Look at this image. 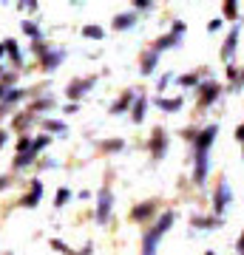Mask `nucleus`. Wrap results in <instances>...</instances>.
<instances>
[{
  "label": "nucleus",
  "mask_w": 244,
  "mask_h": 255,
  "mask_svg": "<svg viewBox=\"0 0 244 255\" xmlns=\"http://www.w3.org/2000/svg\"><path fill=\"white\" fill-rule=\"evenodd\" d=\"M173 221H176V213H173V210H165L162 219L142 236V255H156V244H159L165 238V233L173 227Z\"/></svg>",
  "instance_id": "nucleus-1"
},
{
  "label": "nucleus",
  "mask_w": 244,
  "mask_h": 255,
  "mask_svg": "<svg viewBox=\"0 0 244 255\" xmlns=\"http://www.w3.org/2000/svg\"><path fill=\"white\" fill-rule=\"evenodd\" d=\"M111 210H114V193H111V187H100V193H97L94 221H97V224H105V221L111 219Z\"/></svg>",
  "instance_id": "nucleus-2"
},
{
  "label": "nucleus",
  "mask_w": 244,
  "mask_h": 255,
  "mask_svg": "<svg viewBox=\"0 0 244 255\" xmlns=\"http://www.w3.org/2000/svg\"><path fill=\"white\" fill-rule=\"evenodd\" d=\"M216 136H219V125H208L205 130L196 133V139H193V150H196V153H210V147H213Z\"/></svg>",
  "instance_id": "nucleus-3"
},
{
  "label": "nucleus",
  "mask_w": 244,
  "mask_h": 255,
  "mask_svg": "<svg viewBox=\"0 0 244 255\" xmlns=\"http://www.w3.org/2000/svg\"><path fill=\"white\" fill-rule=\"evenodd\" d=\"M233 201V190H230V182L227 179H222L219 182V187H216V196H213V213L216 216H222L227 210V204Z\"/></svg>",
  "instance_id": "nucleus-4"
},
{
  "label": "nucleus",
  "mask_w": 244,
  "mask_h": 255,
  "mask_svg": "<svg viewBox=\"0 0 244 255\" xmlns=\"http://www.w3.org/2000/svg\"><path fill=\"white\" fill-rule=\"evenodd\" d=\"M239 34H242V26H239V23H233V26H230V34L225 37V46H222V60H225V63H230V60H233L236 46H239Z\"/></svg>",
  "instance_id": "nucleus-5"
},
{
  "label": "nucleus",
  "mask_w": 244,
  "mask_h": 255,
  "mask_svg": "<svg viewBox=\"0 0 244 255\" xmlns=\"http://www.w3.org/2000/svg\"><path fill=\"white\" fill-rule=\"evenodd\" d=\"M208 173H210V153H196V159H193V182L205 184Z\"/></svg>",
  "instance_id": "nucleus-6"
},
{
  "label": "nucleus",
  "mask_w": 244,
  "mask_h": 255,
  "mask_svg": "<svg viewBox=\"0 0 244 255\" xmlns=\"http://www.w3.org/2000/svg\"><path fill=\"white\" fill-rule=\"evenodd\" d=\"M94 82H97V77H85V80L68 82V88H65V97H68V100H80L85 91H91V88H94Z\"/></svg>",
  "instance_id": "nucleus-7"
},
{
  "label": "nucleus",
  "mask_w": 244,
  "mask_h": 255,
  "mask_svg": "<svg viewBox=\"0 0 244 255\" xmlns=\"http://www.w3.org/2000/svg\"><path fill=\"white\" fill-rule=\"evenodd\" d=\"M165 153H168V133H165L162 128H156L154 136H151V156H154L156 162H159Z\"/></svg>",
  "instance_id": "nucleus-8"
},
{
  "label": "nucleus",
  "mask_w": 244,
  "mask_h": 255,
  "mask_svg": "<svg viewBox=\"0 0 244 255\" xmlns=\"http://www.w3.org/2000/svg\"><path fill=\"white\" fill-rule=\"evenodd\" d=\"M219 94H222V88H219L213 80L202 82V85H199V102H202V105H213V102L219 100Z\"/></svg>",
  "instance_id": "nucleus-9"
},
{
  "label": "nucleus",
  "mask_w": 244,
  "mask_h": 255,
  "mask_svg": "<svg viewBox=\"0 0 244 255\" xmlns=\"http://www.w3.org/2000/svg\"><path fill=\"white\" fill-rule=\"evenodd\" d=\"M63 60H65V48H48V51L43 54V68L45 71H54Z\"/></svg>",
  "instance_id": "nucleus-10"
},
{
  "label": "nucleus",
  "mask_w": 244,
  "mask_h": 255,
  "mask_svg": "<svg viewBox=\"0 0 244 255\" xmlns=\"http://www.w3.org/2000/svg\"><path fill=\"white\" fill-rule=\"evenodd\" d=\"M40 199H43V182L40 179H31V190H28V196L23 199V207H37L40 204Z\"/></svg>",
  "instance_id": "nucleus-11"
},
{
  "label": "nucleus",
  "mask_w": 244,
  "mask_h": 255,
  "mask_svg": "<svg viewBox=\"0 0 244 255\" xmlns=\"http://www.w3.org/2000/svg\"><path fill=\"white\" fill-rule=\"evenodd\" d=\"M131 26H136V11H119V14H114V28L117 31H128Z\"/></svg>",
  "instance_id": "nucleus-12"
},
{
  "label": "nucleus",
  "mask_w": 244,
  "mask_h": 255,
  "mask_svg": "<svg viewBox=\"0 0 244 255\" xmlns=\"http://www.w3.org/2000/svg\"><path fill=\"white\" fill-rule=\"evenodd\" d=\"M23 97H26V91H23V88H9V91H6V97H3V102H0V117H3V111H9L11 105H14V102H20Z\"/></svg>",
  "instance_id": "nucleus-13"
},
{
  "label": "nucleus",
  "mask_w": 244,
  "mask_h": 255,
  "mask_svg": "<svg viewBox=\"0 0 244 255\" xmlns=\"http://www.w3.org/2000/svg\"><path fill=\"white\" fill-rule=\"evenodd\" d=\"M179 43H182V37H176V34H162V37L154 43V51H156V54H162V51H168V48H176Z\"/></svg>",
  "instance_id": "nucleus-14"
},
{
  "label": "nucleus",
  "mask_w": 244,
  "mask_h": 255,
  "mask_svg": "<svg viewBox=\"0 0 244 255\" xmlns=\"http://www.w3.org/2000/svg\"><path fill=\"white\" fill-rule=\"evenodd\" d=\"M3 48H6V57H11V63H14V65H23V54H20L17 40L6 37V40H3Z\"/></svg>",
  "instance_id": "nucleus-15"
},
{
  "label": "nucleus",
  "mask_w": 244,
  "mask_h": 255,
  "mask_svg": "<svg viewBox=\"0 0 244 255\" xmlns=\"http://www.w3.org/2000/svg\"><path fill=\"white\" fill-rule=\"evenodd\" d=\"M156 63H159V54H156L154 48H151V51H145V54H142L139 71H142V74H154V71H156Z\"/></svg>",
  "instance_id": "nucleus-16"
},
{
  "label": "nucleus",
  "mask_w": 244,
  "mask_h": 255,
  "mask_svg": "<svg viewBox=\"0 0 244 255\" xmlns=\"http://www.w3.org/2000/svg\"><path fill=\"white\" fill-rule=\"evenodd\" d=\"M134 102H136V91H128V94H122V100H117L114 105H111V114H122V111L134 108Z\"/></svg>",
  "instance_id": "nucleus-17"
},
{
  "label": "nucleus",
  "mask_w": 244,
  "mask_h": 255,
  "mask_svg": "<svg viewBox=\"0 0 244 255\" xmlns=\"http://www.w3.org/2000/svg\"><path fill=\"white\" fill-rule=\"evenodd\" d=\"M154 210H156L154 201H142V204H136V207H134L131 216H134L136 221H145V219H151V216H154Z\"/></svg>",
  "instance_id": "nucleus-18"
},
{
  "label": "nucleus",
  "mask_w": 244,
  "mask_h": 255,
  "mask_svg": "<svg viewBox=\"0 0 244 255\" xmlns=\"http://www.w3.org/2000/svg\"><path fill=\"white\" fill-rule=\"evenodd\" d=\"M182 97H173V100H165V97H156L154 100V105L156 108H162V111H168V114H173V111H179L182 108Z\"/></svg>",
  "instance_id": "nucleus-19"
},
{
  "label": "nucleus",
  "mask_w": 244,
  "mask_h": 255,
  "mask_svg": "<svg viewBox=\"0 0 244 255\" xmlns=\"http://www.w3.org/2000/svg\"><path fill=\"white\" fill-rule=\"evenodd\" d=\"M145 108H148V97L139 94L136 102H134V108H131V119H134V122H142V119H145Z\"/></svg>",
  "instance_id": "nucleus-20"
},
{
  "label": "nucleus",
  "mask_w": 244,
  "mask_h": 255,
  "mask_svg": "<svg viewBox=\"0 0 244 255\" xmlns=\"http://www.w3.org/2000/svg\"><path fill=\"white\" fill-rule=\"evenodd\" d=\"M176 82H179L182 88H199L202 74H182V77H176Z\"/></svg>",
  "instance_id": "nucleus-21"
},
{
  "label": "nucleus",
  "mask_w": 244,
  "mask_h": 255,
  "mask_svg": "<svg viewBox=\"0 0 244 255\" xmlns=\"http://www.w3.org/2000/svg\"><path fill=\"white\" fill-rule=\"evenodd\" d=\"M43 128H45L48 136H51V133H65V130H68V125L60 122V119H43Z\"/></svg>",
  "instance_id": "nucleus-22"
},
{
  "label": "nucleus",
  "mask_w": 244,
  "mask_h": 255,
  "mask_svg": "<svg viewBox=\"0 0 244 255\" xmlns=\"http://www.w3.org/2000/svg\"><path fill=\"white\" fill-rule=\"evenodd\" d=\"M222 14H225L227 20L239 23V3H236V0H225V3H222Z\"/></svg>",
  "instance_id": "nucleus-23"
},
{
  "label": "nucleus",
  "mask_w": 244,
  "mask_h": 255,
  "mask_svg": "<svg viewBox=\"0 0 244 255\" xmlns=\"http://www.w3.org/2000/svg\"><path fill=\"white\" fill-rule=\"evenodd\" d=\"M23 34H28V37H34V43H40V37H43V31H40V28H37V23L34 20H23Z\"/></svg>",
  "instance_id": "nucleus-24"
},
{
  "label": "nucleus",
  "mask_w": 244,
  "mask_h": 255,
  "mask_svg": "<svg viewBox=\"0 0 244 255\" xmlns=\"http://www.w3.org/2000/svg\"><path fill=\"white\" fill-rule=\"evenodd\" d=\"M48 142H51V136H48V133H40V136H34V139H31V153L37 156L45 145H48Z\"/></svg>",
  "instance_id": "nucleus-25"
},
{
  "label": "nucleus",
  "mask_w": 244,
  "mask_h": 255,
  "mask_svg": "<svg viewBox=\"0 0 244 255\" xmlns=\"http://www.w3.org/2000/svg\"><path fill=\"white\" fill-rule=\"evenodd\" d=\"M222 224V219H202V216H193V227H205V230H213Z\"/></svg>",
  "instance_id": "nucleus-26"
},
{
  "label": "nucleus",
  "mask_w": 244,
  "mask_h": 255,
  "mask_svg": "<svg viewBox=\"0 0 244 255\" xmlns=\"http://www.w3.org/2000/svg\"><path fill=\"white\" fill-rule=\"evenodd\" d=\"M71 199V190H68V187H60V190H57V196H54V207L60 210V207H65V201Z\"/></svg>",
  "instance_id": "nucleus-27"
},
{
  "label": "nucleus",
  "mask_w": 244,
  "mask_h": 255,
  "mask_svg": "<svg viewBox=\"0 0 244 255\" xmlns=\"http://www.w3.org/2000/svg\"><path fill=\"white\" fill-rule=\"evenodd\" d=\"M31 159H34V153H31V150H28V153H17V156H14V170L28 167V164H31Z\"/></svg>",
  "instance_id": "nucleus-28"
},
{
  "label": "nucleus",
  "mask_w": 244,
  "mask_h": 255,
  "mask_svg": "<svg viewBox=\"0 0 244 255\" xmlns=\"http://www.w3.org/2000/svg\"><path fill=\"white\" fill-rule=\"evenodd\" d=\"M45 108H54V100H51V97H43V100L31 102V114H34V111H45Z\"/></svg>",
  "instance_id": "nucleus-29"
},
{
  "label": "nucleus",
  "mask_w": 244,
  "mask_h": 255,
  "mask_svg": "<svg viewBox=\"0 0 244 255\" xmlns=\"http://www.w3.org/2000/svg\"><path fill=\"white\" fill-rule=\"evenodd\" d=\"M82 37H94V40H102V37H105V31H102L100 26H85V28H82Z\"/></svg>",
  "instance_id": "nucleus-30"
},
{
  "label": "nucleus",
  "mask_w": 244,
  "mask_h": 255,
  "mask_svg": "<svg viewBox=\"0 0 244 255\" xmlns=\"http://www.w3.org/2000/svg\"><path fill=\"white\" fill-rule=\"evenodd\" d=\"M28 150H31V136L23 133V136L17 139V153H28Z\"/></svg>",
  "instance_id": "nucleus-31"
},
{
  "label": "nucleus",
  "mask_w": 244,
  "mask_h": 255,
  "mask_svg": "<svg viewBox=\"0 0 244 255\" xmlns=\"http://www.w3.org/2000/svg\"><path fill=\"white\" fill-rule=\"evenodd\" d=\"M185 31H188V26H185V20H173V28H171V34L182 37Z\"/></svg>",
  "instance_id": "nucleus-32"
},
{
  "label": "nucleus",
  "mask_w": 244,
  "mask_h": 255,
  "mask_svg": "<svg viewBox=\"0 0 244 255\" xmlns=\"http://www.w3.org/2000/svg\"><path fill=\"white\" fill-rule=\"evenodd\" d=\"M171 80H173V74H162V77L156 80V88H159V91H165V88L171 85Z\"/></svg>",
  "instance_id": "nucleus-33"
},
{
  "label": "nucleus",
  "mask_w": 244,
  "mask_h": 255,
  "mask_svg": "<svg viewBox=\"0 0 244 255\" xmlns=\"http://www.w3.org/2000/svg\"><path fill=\"white\" fill-rule=\"evenodd\" d=\"M151 6H154L151 0H134V11H148Z\"/></svg>",
  "instance_id": "nucleus-34"
},
{
  "label": "nucleus",
  "mask_w": 244,
  "mask_h": 255,
  "mask_svg": "<svg viewBox=\"0 0 244 255\" xmlns=\"http://www.w3.org/2000/svg\"><path fill=\"white\" fill-rule=\"evenodd\" d=\"M51 247H54V250H60V253H63V255H74L71 250H68V247H65L63 241H60V238H54V241H51Z\"/></svg>",
  "instance_id": "nucleus-35"
},
{
  "label": "nucleus",
  "mask_w": 244,
  "mask_h": 255,
  "mask_svg": "<svg viewBox=\"0 0 244 255\" xmlns=\"http://www.w3.org/2000/svg\"><path fill=\"white\" fill-rule=\"evenodd\" d=\"M122 147H125V142H122V139H117V142H108V145H105V150H122Z\"/></svg>",
  "instance_id": "nucleus-36"
},
{
  "label": "nucleus",
  "mask_w": 244,
  "mask_h": 255,
  "mask_svg": "<svg viewBox=\"0 0 244 255\" xmlns=\"http://www.w3.org/2000/svg\"><path fill=\"white\" fill-rule=\"evenodd\" d=\"M208 28H210V31H219V28H222V17H213L208 23Z\"/></svg>",
  "instance_id": "nucleus-37"
},
{
  "label": "nucleus",
  "mask_w": 244,
  "mask_h": 255,
  "mask_svg": "<svg viewBox=\"0 0 244 255\" xmlns=\"http://www.w3.org/2000/svg\"><path fill=\"white\" fill-rule=\"evenodd\" d=\"M236 71H239V68H236L233 63L227 65V80H239V74H236Z\"/></svg>",
  "instance_id": "nucleus-38"
},
{
  "label": "nucleus",
  "mask_w": 244,
  "mask_h": 255,
  "mask_svg": "<svg viewBox=\"0 0 244 255\" xmlns=\"http://www.w3.org/2000/svg\"><path fill=\"white\" fill-rule=\"evenodd\" d=\"M91 250H94V244H91V241H88V244L82 247L80 253H74V255H91Z\"/></svg>",
  "instance_id": "nucleus-39"
},
{
  "label": "nucleus",
  "mask_w": 244,
  "mask_h": 255,
  "mask_svg": "<svg viewBox=\"0 0 244 255\" xmlns=\"http://www.w3.org/2000/svg\"><path fill=\"white\" fill-rule=\"evenodd\" d=\"M9 184H11V179H9V176H0V190H6Z\"/></svg>",
  "instance_id": "nucleus-40"
},
{
  "label": "nucleus",
  "mask_w": 244,
  "mask_h": 255,
  "mask_svg": "<svg viewBox=\"0 0 244 255\" xmlns=\"http://www.w3.org/2000/svg\"><path fill=\"white\" fill-rule=\"evenodd\" d=\"M6 142H9V133H6V130H0V147L6 145Z\"/></svg>",
  "instance_id": "nucleus-41"
},
{
  "label": "nucleus",
  "mask_w": 244,
  "mask_h": 255,
  "mask_svg": "<svg viewBox=\"0 0 244 255\" xmlns=\"http://www.w3.org/2000/svg\"><path fill=\"white\" fill-rule=\"evenodd\" d=\"M239 253L244 255V233H242V236H239Z\"/></svg>",
  "instance_id": "nucleus-42"
},
{
  "label": "nucleus",
  "mask_w": 244,
  "mask_h": 255,
  "mask_svg": "<svg viewBox=\"0 0 244 255\" xmlns=\"http://www.w3.org/2000/svg\"><path fill=\"white\" fill-rule=\"evenodd\" d=\"M3 57H6V48H3V40H0V60H3Z\"/></svg>",
  "instance_id": "nucleus-43"
},
{
  "label": "nucleus",
  "mask_w": 244,
  "mask_h": 255,
  "mask_svg": "<svg viewBox=\"0 0 244 255\" xmlns=\"http://www.w3.org/2000/svg\"><path fill=\"white\" fill-rule=\"evenodd\" d=\"M205 255H216V253H213V250H208V253H205Z\"/></svg>",
  "instance_id": "nucleus-44"
}]
</instances>
